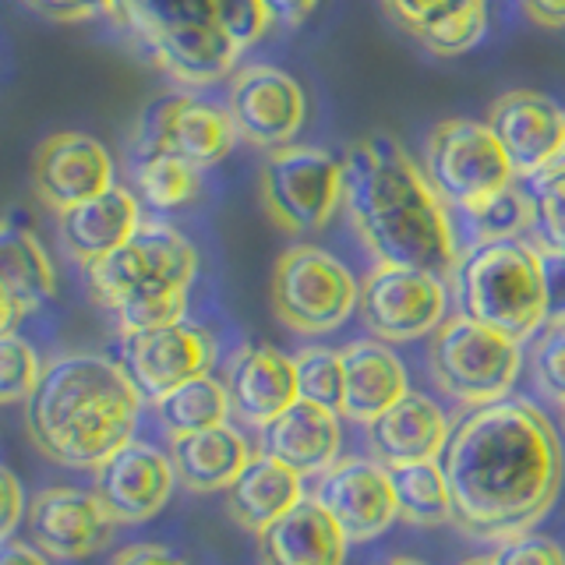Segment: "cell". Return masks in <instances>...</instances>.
Listing matches in <instances>:
<instances>
[{"instance_id":"obj_1","label":"cell","mask_w":565,"mask_h":565,"mask_svg":"<svg viewBox=\"0 0 565 565\" xmlns=\"http://www.w3.org/2000/svg\"><path fill=\"white\" fill-rule=\"evenodd\" d=\"M438 459L452 491V523L481 541H505L541 523L565 477L555 424L526 399L477 406Z\"/></svg>"},{"instance_id":"obj_2","label":"cell","mask_w":565,"mask_h":565,"mask_svg":"<svg viewBox=\"0 0 565 565\" xmlns=\"http://www.w3.org/2000/svg\"><path fill=\"white\" fill-rule=\"evenodd\" d=\"M343 205L379 265H403L452 279L459 265L452 216L428 173L399 149L396 138L371 135L347 149Z\"/></svg>"},{"instance_id":"obj_3","label":"cell","mask_w":565,"mask_h":565,"mask_svg":"<svg viewBox=\"0 0 565 565\" xmlns=\"http://www.w3.org/2000/svg\"><path fill=\"white\" fill-rule=\"evenodd\" d=\"M25 403L29 435L53 463L96 470L135 438L146 399L120 361L67 353L43 367L40 385Z\"/></svg>"},{"instance_id":"obj_4","label":"cell","mask_w":565,"mask_h":565,"mask_svg":"<svg viewBox=\"0 0 565 565\" xmlns=\"http://www.w3.org/2000/svg\"><path fill=\"white\" fill-rule=\"evenodd\" d=\"M114 18L163 75L188 88L230 78L273 25L262 0H114Z\"/></svg>"},{"instance_id":"obj_5","label":"cell","mask_w":565,"mask_h":565,"mask_svg":"<svg viewBox=\"0 0 565 565\" xmlns=\"http://www.w3.org/2000/svg\"><path fill=\"white\" fill-rule=\"evenodd\" d=\"M459 311L473 322L505 332L509 340L526 343L547 326L544 273L537 244L520 237L470 244L452 273Z\"/></svg>"},{"instance_id":"obj_6","label":"cell","mask_w":565,"mask_h":565,"mask_svg":"<svg viewBox=\"0 0 565 565\" xmlns=\"http://www.w3.org/2000/svg\"><path fill=\"white\" fill-rule=\"evenodd\" d=\"M428 367L441 393L477 411L509 399L523 371V343L459 311L431 332Z\"/></svg>"},{"instance_id":"obj_7","label":"cell","mask_w":565,"mask_h":565,"mask_svg":"<svg viewBox=\"0 0 565 565\" xmlns=\"http://www.w3.org/2000/svg\"><path fill=\"white\" fill-rule=\"evenodd\" d=\"M199 273V252L170 223H141L117 252L85 265V282L103 308L156 290H188Z\"/></svg>"},{"instance_id":"obj_8","label":"cell","mask_w":565,"mask_h":565,"mask_svg":"<svg viewBox=\"0 0 565 565\" xmlns=\"http://www.w3.org/2000/svg\"><path fill=\"white\" fill-rule=\"evenodd\" d=\"M269 297L276 318L287 329L326 335L347 326V318L358 311L361 282L335 255L315 244H297L279 255Z\"/></svg>"},{"instance_id":"obj_9","label":"cell","mask_w":565,"mask_h":565,"mask_svg":"<svg viewBox=\"0 0 565 565\" xmlns=\"http://www.w3.org/2000/svg\"><path fill=\"white\" fill-rule=\"evenodd\" d=\"M424 173L446 209L470 216L488 205L494 194L516 184L509 156L484 120L452 117L441 120L428 138V163Z\"/></svg>"},{"instance_id":"obj_10","label":"cell","mask_w":565,"mask_h":565,"mask_svg":"<svg viewBox=\"0 0 565 565\" xmlns=\"http://www.w3.org/2000/svg\"><path fill=\"white\" fill-rule=\"evenodd\" d=\"M262 205L287 234H315L343 205V159L318 146L273 149L262 163Z\"/></svg>"},{"instance_id":"obj_11","label":"cell","mask_w":565,"mask_h":565,"mask_svg":"<svg viewBox=\"0 0 565 565\" xmlns=\"http://www.w3.org/2000/svg\"><path fill=\"white\" fill-rule=\"evenodd\" d=\"M358 311L375 340L414 343L449 318V287L435 273L375 265L361 282Z\"/></svg>"},{"instance_id":"obj_12","label":"cell","mask_w":565,"mask_h":565,"mask_svg":"<svg viewBox=\"0 0 565 565\" xmlns=\"http://www.w3.org/2000/svg\"><path fill=\"white\" fill-rule=\"evenodd\" d=\"M237 146V128L226 106L173 93L156 99L138 120V135L131 149H167L173 156L188 159L191 167L209 170L223 163Z\"/></svg>"},{"instance_id":"obj_13","label":"cell","mask_w":565,"mask_h":565,"mask_svg":"<svg viewBox=\"0 0 565 565\" xmlns=\"http://www.w3.org/2000/svg\"><path fill=\"white\" fill-rule=\"evenodd\" d=\"M226 110L234 117L237 138L255 149H282L297 138L308 117L305 88L287 71L269 64H247L230 75Z\"/></svg>"},{"instance_id":"obj_14","label":"cell","mask_w":565,"mask_h":565,"mask_svg":"<svg viewBox=\"0 0 565 565\" xmlns=\"http://www.w3.org/2000/svg\"><path fill=\"white\" fill-rule=\"evenodd\" d=\"M311 499L335 520L350 544L375 541L399 520L393 470L379 459H335L318 477Z\"/></svg>"},{"instance_id":"obj_15","label":"cell","mask_w":565,"mask_h":565,"mask_svg":"<svg viewBox=\"0 0 565 565\" xmlns=\"http://www.w3.org/2000/svg\"><path fill=\"white\" fill-rule=\"evenodd\" d=\"M212 364H216V343L188 318L163 329L124 335L120 347V367L128 371V379L146 403H156L191 379L209 375Z\"/></svg>"},{"instance_id":"obj_16","label":"cell","mask_w":565,"mask_h":565,"mask_svg":"<svg viewBox=\"0 0 565 565\" xmlns=\"http://www.w3.org/2000/svg\"><path fill=\"white\" fill-rule=\"evenodd\" d=\"M488 128L509 156L516 181L565 159V110L534 88H516L491 103Z\"/></svg>"},{"instance_id":"obj_17","label":"cell","mask_w":565,"mask_h":565,"mask_svg":"<svg viewBox=\"0 0 565 565\" xmlns=\"http://www.w3.org/2000/svg\"><path fill=\"white\" fill-rule=\"evenodd\" d=\"M114 516L103 509L96 491L43 488L29 502V534L43 555L78 562L103 552L114 541Z\"/></svg>"},{"instance_id":"obj_18","label":"cell","mask_w":565,"mask_h":565,"mask_svg":"<svg viewBox=\"0 0 565 565\" xmlns=\"http://www.w3.org/2000/svg\"><path fill=\"white\" fill-rule=\"evenodd\" d=\"M173 459L149 446V441H128L110 459L96 467V494L117 526H135L152 520L170 502L173 491Z\"/></svg>"},{"instance_id":"obj_19","label":"cell","mask_w":565,"mask_h":565,"mask_svg":"<svg viewBox=\"0 0 565 565\" xmlns=\"http://www.w3.org/2000/svg\"><path fill=\"white\" fill-rule=\"evenodd\" d=\"M32 184L35 194L61 212L67 205H78L93 194L114 184V159L99 138L85 131H57L40 141L32 156Z\"/></svg>"},{"instance_id":"obj_20","label":"cell","mask_w":565,"mask_h":565,"mask_svg":"<svg viewBox=\"0 0 565 565\" xmlns=\"http://www.w3.org/2000/svg\"><path fill=\"white\" fill-rule=\"evenodd\" d=\"M343 449L340 411L297 399L262 428V452L300 477H322Z\"/></svg>"},{"instance_id":"obj_21","label":"cell","mask_w":565,"mask_h":565,"mask_svg":"<svg viewBox=\"0 0 565 565\" xmlns=\"http://www.w3.org/2000/svg\"><path fill=\"white\" fill-rule=\"evenodd\" d=\"M226 393L234 414L262 431L265 424L276 420L300 399L294 358L269 343L244 347L226 371Z\"/></svg>"},{"instance_id":"obj_22","label":"cell","mask_w":565,"mask_h":565,"mask_svg":"<svg viewBox=\"0 0 565 565\" xmlns=\"http://www.w3.org/2000/svg\"><path fill=\"white\" fill-rule=\"evenodd\" d=\"M141 223H146L141 220V199L120 184H110L106 191L93 194V199L57 212L61 241L71 258H78L82 265L117 252Z\"/></svg>"},{"instance_id":"obj_23","label":"cell","mask_w":565,"mask_h":565,"mask_svg":"<svg viewBox=\"0 0 565 565\" xmlns=\"http://www.w3.org/2000/svg\"><path fill=\"white\" fill-rule=\"evenodd\" d=\"M449 420L441 414V406L431 396L420 393H406L399 403H393L388 411L367 424V438H371V452H375L379 463L406 467V463H420V459H438L446 452L449 441Z\"/></svg>"},{"instance_id":"obj_24","label":"cell","mask_w":565,"mask_h":565,"mask_svg":"<svg viewBox=\"0 0 565 565\" xmlns=\"http://www.w3.org/2000/svg\"><path fill=\"white\" fill-rule=\"evenodd\" d=\"M347 537L335 520L305 494L287 516L258 534L262 565H347Z\"/></svg>"},{"instance_id":"obj_25","label":"cell","mask_w":565,"mask_h":565,"mask_svg":"<svg viewBox=\"0 0 565 565\" xmlns=\"http://www.w3.org/2000/svg\"><path fill=\"white\" fill-rule=\"evenodd\" d=\"M411 393V382H406V367L388 350L382 340H353L343 347V406L340 414L350 420L371 424L379 420L388 406L399 403Z\"/></svg>"},{"instance_id":"obj_26","label":"cell","mask_w":565,"mask_h":565,"mask_svg":"<svg viewBox=\"0 0 565 565\" xmlns=\"http://www.w3.org/2000/svg\"><path fill=\"white\" fill-rule=\"evenodd\" d=\"M252 456L255 452L247 449V438L237 428H230V424H216V428L191 435H173L170 446L177 481L199 494L226 491Z\"/></svg>"},{"instance_id":"obj_27","label":"cell","mask_w":565,"mask_h":565,"mask_svg":"<svg viewBox=\"0 0 565 565\" xmlns=\"http://www.w3.org/2000/svg\"><path fill=\"white\" fill-rule=\"evenodd\" d=\"M300 499H305V477L282 467L273 456L255 452L237 481L226 488V512L244 530L262 534L269 523L287 516Z\"/></svg>"},{"instance_id":"obj_28","label":"cell","mask_w":565,"mask_h":565,"mask_svg":"<svg viewBox=\"0 0 565 565\" xmlns=\"http://www.w3.org/2000/svg\"><path fill=\"white\" fill-rule=\"evenodd\" d=\"M0 290L25 315L43 308L57 290V273L46 247L29 226L14 220H0Z\"/></svg>"},{"instance_id":"obj_29","label":"cell","mask_w":565,"mask_h":565,"mask_svg":"<svg viewBox=\"0 0 565 565\" xmlns=\"http://www.w3.org/2000/svg\"><path fill=\"white\" fill-rule=\"evenodd\" d=\"M138 199L149 209H184L202 194V170L167 149H131Z\"/></svg>"},{"instance_id":"obj_30","label":"cell","mask_w":565,"mask_h":565,"mask_svg":"<svg viewBox=\"0 0 565 565\" xmlns=\"http://www.w3.org/2000/svg\"><path fill=\"white\" fill-rule=\"evenodd\" d=\"M152 411L170 435H191V431H205V428H216V424H226V417L234 414V406H230L226 382L212 375H199L170 388L167 396H159L152 403Z\"/></svg>"},{"instance_id":"obj_31","label":"cell","mask_w":565,"mask_h":565,"mask_svg":"<svg viewBox=\"0 0 565 565\" xmlns=\"http://www.w3.org/2000/svg\"><path fill=\"white\" fill-rule=\"evenodd\" d=\"M399 520L411 526H441L452 523V491L449 477L441 470V459H420V463L393 467Z\"/></svg>"},{"instance_id":"obj_32","label":"cell","mask_w":565,"mask_h":565,"mask_svg":"<svg viewBox=\"0 0 565 565\" xmlns=\"http://www.w3.org/2000/svg\"><path fill=\"white\" fill-rule=\"evenodd\" d=\"M534 205V237L537 247L547 252H565V159L537 170L534 177L520 181Z\"/></svg>"},{"instance_id":"obj_33","label":"cell","mask_w":565,"mask_h":565,"mask_svg":"<svg viewBox=\"0 0 565 565\" xmlns=\"http://www.w3.org/2000/svg\"><path fill=\"white\" fill-rule=\"evenodd\" d=\"M473 244H488V241H509V237H520L523 230L534 226V205H530V194L526 188L516 181L509 184L505 191H499L488 205H481L470 216H463Z\"/></svg>"},{"instance_id":"obj_34","label":"cell","mask_w":565,"mask_h":565,"mask_svg":"<svg viewBox=\"0 0 565 565\" xmlns=\"http://www.w3.org/2000/svg\"><path fill=\"white\" fill-rule=\"evenodd\" d=\"M297 393L300 399L340 411L343 406V350L329 347H305L294 353Z\"/></svg>"},{"instance_id":"obj_35","label":"cell","mask_w":565,"mask_h":565,"mask_svg":"<svg viewBox=\"0 0 565 565\" xmlns=\"http://www.w3.org/2000/svg\"><path fill=\"white\" fill-rule=\"evenodd\" d=\"M484 32H488V0H473V4L441 14L438 22L417 32L414 40L424 43L431 53H441V57H456V53H467L481 43Z\"/></svg>"},{"instance_id":"obj_36","label":"cell","mask_w":565,"mask_h":565,"mask_svg":"<svg viewBox=\"0 0 565 565\" xmlns=\"http://www.w3.org/2000/svg\"><path fill=\"white\" fill-rule=\"evenodd\" d=\"M188 315V290H156V294H138L128 297L124 305L114 308L120 335L163 329L173 322H184Z\"/></svg>"},{"instance_id":"obj_37","label":"cell","mask_w":565,"mask_h":565,"mask_svg":"<svg viewBox=\"0 0 565 565\" xmlns=\"http://www.w3.org/2000/svg\"><path fill=\"white\" fill-rule=\"evenodd\" d=\"M43 375L40 353L18 332L0 335V403H22L35 393Z\"/></svg>"},{"instance_id":"obj_38","label":"cell","mask_w":565,"mask_h":565,"mask_svg":"<svg viewBox=\"0 0 565 565\" xmlns=\"http://www.w3.org/2000/svg\"><path fill=\"white\" fill-rule=\"evenodd\" d=\"M491 558L494 565H565L562 544L547 534H534V530H523V534L499 541Z\"/></svg>"},{"instance_id":"obj_39","label":"cell","mask_w":565,"mask_h":565,"mask_svg":"<svg viewBox=\"0 0 565 565\" xmlns=\"http://www.w3.org/2000/svg\"><path fill=\"white\" fill-rule=\"evenodd\" d=\"M534 382L555 403H565V326H552L534 350Z\"/></svg>"},{"instance_id":"obj_40","label":"cell","mask_w":565,"mask_h":565,"mask_svg":"<svg viewBox=\"0 0 565 565\" xmlns=\"http://www.w3.org/2000/svg\"><path fill=\"white\" fill-rule=\"evenodd\" d=\"M463 4H473V0H385L388 14H393L411 35L424 32L431 22H438L441 14H449Z\"/></svg>"},{"instance_id":"obj_41","label":"cell","mask_w":565,"mask_h":565,"mask_svg":"<svg viewBox=\"0 0 565 565\" xmlns=\"http://www.w3.org/2000/svg\"><path fill=\"white\" fill-rule=\"evenodd\" d=\"M541 252L544 273V300H547V326H565V252Z\"/></svg>"},{"instance_id":"obj_42","label":"cell","mask_w":565,"mask_h":565,"mask_svg":"<svg viewBox=\"0 0 565 565\" xmlns=\"http://www.w3.org/2000/svg\"><path fill=\"white\" fill-rule=\"evenodd\" d=\"M25 4L53 22H85L96 14H114V0H25Z\"/></svg>"},{"instance_id":"obj_43","label":"cell","mask_w":565,"mask_h":565,"mask_svg":"<svg viewBox=\"0 0 565 565\" xmlns=\"http://www.w3.org/2000/svg\"><path fill=\"white\" fill-rule=\"evenodd\" d=\"M25 516V491L22 481L0 463V541H11V534L18 530Z\"/></svg>"},{"instance_id":"obj_44","label":"cell","mask_w":565,"mask_h":565,"mask_svg":"<svg viewBox=\"0 0 565 565\" xmlns=\"http://www.w3.org/2000/svg\"><path fill=\"white\" fill-rule=\"evenodd\" d=\"M110 565H188V562L163 544H128L114 555Z\"/></svg>"},{"instance_id":"obj_45","label":"cell","mask_w":565,"mask_h":565,"mask_svg":"<svg viewBox=\"0 0 565 565\" xmlns=\"http://www.w3.org/2000/svg\"><path fill=\"white\" fill-rule=\"evenodd\" d=\"M265 11H269V22L276 25H300L305 18H311V11L318 8V0H262Z\"/></svg>"},{"instance_id":"obj_46","label":"cell","mask_w":565,"mask_h":565,"mask_svg":"<svg viewBox=\"0 0 565 565\" xmlns=\"http://www.w3.org/2000/svg\"><path fill=\"white\" fill-rule=\"evenodd\" d=\"M520 4L537 25L565 29V0H520Z\"/></svg>"},{"instance_id":"obj_47","label":"cell","mask_w":565,"mask_h":565,"mask_svg":"<svg viewBox=\"0 0 565 565\" xmlns=\"http://www.w3.org/2000/svg\"><path fill=\"white\" fill-rule=\"evenodd\" d=\"M0 565H50V562L22 541H0Z\"/></svg>"},{"instance_id":"obj_48","label":"cell","mask_w":565,"mask_h":565,"mask_svg":"<svg viewBox=\"0 0 565 565\" xmlns=\"http://www.w3.org/2000/svg\"><path fill=\"white\" fill-rule=\"evenodd\" d=\"M22 318H25V311L18 308L4 290H0V335H4V332H14V326L22 322Z\"/></svg>"},{"instance_id":"obj_49","label":"cell","mask_w":565,"mask_h":565,"mask_svg":"<svg viewBox=\"0 0 565 565\" xmlns=\"http://www.w3.org/2000/svg\"><path fill=\"white\" fill-rule=\"evenodd\" d=\"M382 565H428V562H417V558H406V555H393V558L382 562Z\"/></svg>"},{"instance_id":"obj_50","label":"cell","mask_w":565,"mask_h":565,"mask_svg":"<svg viewBox=\"0 0 565 565\" xmlns=\"http://www.w3.org/2000/svg\"><path fill=\"white\" fill-rule=\"evenodd\" d=\"M463 565H494V558L488 555V558H470V562H463Z\"/></svg>"},{"instance_id":"obj_51","label":"cell","mask_w":565,"mask_h":565,"mask_svg":"<svg viewBox=\"0 0 565 565\" xmlns=\"http://www.w3.org/2000/svg\"><path fill=\"white\" fill-rule=\"evenodd\" d=\"M562 424H565V403H562Z\"/></svg>"}]
</instances>
